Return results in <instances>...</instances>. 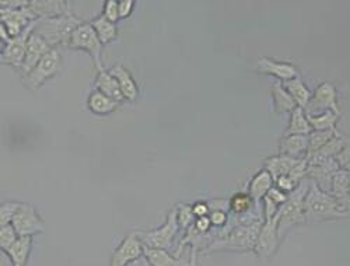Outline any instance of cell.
Here are the masks:
<instances>
[{
	"instance_id": "cell-1",
	"label": "cell",
	"mask_w": 350,
	"mask_h": 266,
	"mask_svg": "<svg viewBox=\"0 0 350 266\" xmlns=\"http://www.w3.org/2000/svg\"><path fill=\"white\" fill-rule=\"evenodd\" d=\"M306 223H318L332 219H340L350 215L343 206L329 194L318 188L312 181L304 200Z\"/></svg>"
},
{
	"instance_id": "cell-2",
	"label": "cell",
	"mask_w": 350,
	"mask_h": 266,
	"mask_svg": "<svg viewBox=\"0 0 350 266\" xmlns=\"http://www.w3.org/2000/svg\"><path fill=\"white\" fill-rule=\"evenodd\" d=\"M311 181L306 178L300 183V185L288 194L287 200L280 206L279 209V222H278V235L279 240H283L287 232L301 224L306 223V215H304V200L306 195L310 189Z\"/></svg>"
},
{
	"instance_id": "cell-3",
	"label": "cell",
	"mask_w": 350,
	"mask_h": 266,
	"mask_svg": "<svg viewBox=\"0 0 350 266\" xmlns=\"http://www.w3.org/2000/svg\"><path fill=\"white\" fill-rule=\"evenodd\" d=\"M81 24V21L70 13L57 17L42 18L37 21L34 33L45 38L52 48H56L57 44L68 45V41L75 29Z\"/></svg>"
},
{
	"instance_id": "cell-4",
	"label": "cell",
	"mask_w": 350,
	"mask_h": 266,
	"mask_svg": "<svg viewBox=\"0 0 350 266\" xmlns=\"http://www.w3.org/2000/svg\"><path fill=\"white\" fill-rule=\"evenodd\" d=\"M264 222L251 220L237 224L232 227L223 239L212 243L209 251L221 250V248H232V250H252L255 248L260 227Z\"/></svg>"
},
{
	"instance_id": "cell-5",
	"label": "cell",
	"mask_w": 350,
	"mask_h": 266,
	"mask_svg": "<svg viewBox=\"0 0 350 266\" xmlns=\"http://www.w3.org/2000/svg\"><path fill=\"white\" fill-rule=\"evenodd\" d=\"M180 228L181 227L177 219V208H174L168 213L164 226L150 231H136V234L144 247L168 251L174 245L175 237L178 235Z\"/></svg>"
},
{
	"instance_id": "cell-6",
	"label": "cell",
	"mask_w": 350,
	"mask_h": 266,
	"mask_svg": "<svg viewBox=\"0 0 350 266\" xmlns=\"http://www.w3.org/2000/svg\"><path fill=\"white\" fill-rule=\"evenodd\" d=\"M66 46H69L72 49H80V51L89 52L90 56L93 57L97 70L104 69L103 61H101L104 45L100 41L92 23H81L72 33Z\"/></svg>"
},
{
	"instance_id": "cell-7",
	"label": "cell",
	"mask_w": 350,
	"mask_h": 266,
	"mask_svg": "<svg viewBox=\"0 0 350 266\" xmlns=\"http://www.w3.org/2000/svg\"><path fill=\"white\" fill-rule=\"evenodd\" d=\"M64 59L57 48H53L48 55L42 57V61L30 72L25 79L24 84L34 90V88L41 87L46 80L55 77L57 73L62 70Z\"/></svg>"
},
{
	"instance_id": "cell-8",
	"label": "cell",
	"mask_w": 350,
	"mask_h": 266,
	"mask_svg": "<svg viewBox=\"0 0 350 266\" xmlns=\"http://www.w3.org/2000/svg\"><path fill=\"white\" fill-rule=\"evenodd\" d=\"M0 20H2L0 24L8 29L9 36L14 38L21 36L38 18L28 3L23 8H2L0 9Z\"/></svg>"
},
{
	"instance_id": "cell-9",
	"label": "cell",
	"mask_w": 350,
	"mask_h": 266,
	"mask_svg": "<svg viewBox=\"0 0 350 266\" xmlns=\"http://www.w3.org/2000/svg\"><path fill=\"white\" fill-rule=\"evenodd\" d=\"M12 226L18 237H33L34 234L45 231V223L31 203L21 202L17 213L12 220Z\"/></svg>"
},
{
	"instance_id": "cell-10",
	"label": "cell",
	"mask_w": 350,
	"mask_h": 266,
	"mask_svg": "<svg viewBox=\"0 0 350 266\" xmlns=\"http://www.w3.org/2000/svg\"><path fill=\"white\" fill-rule=\"evenodd\" d=\"M304 111L307 115H318L325 111H334L338 115H340V109L338 105V93H336L335 85L328 81L321 83L315 88V92L311 96V100Z\"/></svg>"
},
{
	"instance_id": "cell-11",
	"label": "cell",
	"mask_w": 350,
	"mask_h": 266,
	"mask_svg": "<svg viewBox=\"0 0 350 266\" xmlns=\"http://www.w3.org/2000/svg\"><path fill=\"white\" fill-rule=\"evenodd\" d=\"M37 21H34L30 27H28L21 36L10 38V41L5 44L3 49H2V57H0L2 64L21 69V66L24 64V59H25L27 42H28V38H30V36L33 34V31L36 29Z\"/></svg>"
},
{
	"instance_id": "cell-12",
	"label": "cell",
	"mask_w": 350,
	"mask_h": 266,
	"mask_svg": "<svg viewBox=\"0 0 350 266\" xmlns=\"http://www.w3.org/2000/svg\"><path fill=\"white\" fill-rule=\"evenodd\" d=\"M143 256V244L136 231L129 232L111 256V266H129Z\"/></svg>"
},
{
	"instance_id": "cell-13",
	"label": "cell",
	"mask_w": 350,
	"mask_h": 266,
	"mask_svg": "<svg viewBox=\"0 0 350 266\" xmlns=\"http://www.w3.org/2000/svg\"><path fill=\"white\" fill-rule=\"evenodd\" d=\"M278 222H279V215H276L271 220L264 222V224H262L255 248H254L259 256H265V258L271 256L278 250V245L280 241L278 235Z\"/></svg>"
},
{
	"instance_id": "cell-14",
	"label": "cell",
	"mask_w": 350,
	"mask_h": 266,
	"mask_svg": "<svg viewBox=\"0 0 350 266\" xmlns=\"http://www.w3.org/2000/svg\"><path fill=\"white\" fill-rule=\"evenodd\" d=\"M53 48L49 45V42L42 38L40 34L34 33L28 38L27 42V51H25V59L21 66V72L24 76L30 73L41 61L45 55H48Z\"/></svg>"
},
{
	"instance_id": "cell-15",
	"label": "cell",
	"mask_w": 350,
	"mask_h": 266,
	"mask_svg": "<svg viewBox=\"0 0 350 266\" xmlns=\"http://www.w3.org/2000/svg\"><path fill=\"white\" fill-rule=\"evenodd\" d=\"M339 170L340 168L335 159L324 161V163H319V164H308L307 178L310 181H312L318 188L331 194L332 178Z\"/></svg>"
},
{
	"instance_id": "cell-16",
	"label": "cell",
	"mask_w": 350,
	"mask_h": 266,
	"mask_svg": "<svg viewBox=\"0 0 350 266\" xmlns=\"http://www.w3.org/2000/svg\"><path fill=\"white\" fill-rule=\"evenodd\" d=\"M256 68L260 73L271 75V76L279 79L282 83L300 76L299 70L295 65L287 64V62H278L269 57H260L256 62Z\"/></svg>"
},
{
	"instance_id": "cell-17",
	"label": "cell",
	"mask_w": 350,
	"mask_h": 266,
	"mask_svg": "<svg viewBox=\"0 0 350 266\" xmlns=\"http://www.w3.org/2000/svg\"><path fill=\"white\" fill-rule=\"evenodd\" d=\"M30 8L38 20L70 13L69 3L64 0H33L30 2Z\"/></svg>"
},
{
	"instance_id": "cell-18",
	"label": "cell",
	"mask_w": 350,
	"mask_h": 266,
	"mask_svg": "<svg viewBox=\"0 0 350 266\" xmlns=\"http://www.w3.org/2000/svg\"><path fill=\"white\" fill-rule=\"evenodd\" d=\"M308 136L307 135H290L283 136L280 142V155H286L293 159H307Z\"/></svg>"
},
{
	"instance_id": "cell-19",
	"label": "cell",
	"mask_w": 350,
	"mask_h": 266,
	"mask_svg": "<svg viewBox=\"0 0 350 266\" xmlns=\"http://www.w3.org/2000/svg\"><path fill=\"white\" fill-rule=\"evenodd\" d=\"M109 73L116 79V81H118L125 100L136 101L139 96V87L131 72L122 65H115L109 69Z\"/></svg>"
},
{
	"instance_id": "cell-20",
	"label": "cell",
	"mask_w": 350,
	"mask_h": 266,
	"mask_svg": "<svg viewBox=\"0 0 350 266\" xmlns=\"http://www.w3.org/2000/svg\"><path fill=\"white\" fill-rule=\"evenodd\" d=\"M273 184H275V180L272 178V175L267 170H262L252 176L247 192L255 203H259L273 188Z\"/></svg>"
},
{
	"instance_id": "cell-21",
	"label": "cell",
	"mask_w": 350,
	"mask_h": 266,
	"mask_svg": "<svg viewBox=\"0 0 350 266\" xmlns=\"http://www.w3.org/2000/svg\"><path fill=\"white\" fill-rule=\"evenodd\" d=\"M94 84L97 90H100L103 94L108 96L109 98L118 103H122L125 100L118 81H116V79L109 73V70H105V69L98 70Z\"/></svg>"
},
{
	"instance_id": "cell-22",
	"label": "cell",
	"mask_w": 350,
	"mask_h": 266,
	"mask_svg": "<svg viewBox=\"0 0 350 266\" xmlns=\"http://www.w3.org/2000/svg\"><path fill=\"white\" fill-rule=\"evenodd\" d=\"M143 256L152 266H188V262L177 255H171L167 250L149 248L143 245Z\"/></svg>"
},
{
	"instance_id": "cell-23",
	"label": "cell",
	"mask_w": 350,
	"mask_h": 266,
	"mask_svg": "<svg viewBox=\"0 0 350 266\" xmlns=\"http://www.w3.org/2000/svg\"><path fill=\"white\" fill-rule=\"evenodd\" d=\"M331 195L339 202L340 206L350 212V178L346 171L339 170L334 175Z\"/></svg>"
},
{
	"instance_id": "cell-24",
	"label": "cell",
	"mask_w": 350,
	"mask_h": 266,
	"mask_svg": "<svg viewBox=\"0 0 350 266\" xmlns=\"http://www.w3.org/2000/svg\"><path fill=\"white\" fill-rule=\"evenodd\" d=\"M347 144L346 139L339 135V132L323 147V149L318 150L312 157L307 159L308 164H319V163H324L328 160H334L336 159V156L342 152L343 147Z\"/></svg>"
},
{
	"instance_id": "cell-25",
	"label": "cell",
	"mask_w": 350,
	"mask_h": 266,
	"mask_svg": "<svg viewBox=\"0 0 350 266\" xmlns=\"http://www.w3.org/2000/svg\"><path fill=\"white\" fill-rule=\"evenodd\" d=\"M299 163L297 159H293L286 155H279V156H273L265 160L264 163V170H267L272 178L276 181L278 178L283 175H288V172L293 170V167Z\"/></svg>"
},
{
	"instance_id": "cell-26",
	"label": "cell",
	"mask_w": 350,
	"mask_h": 266,
	"mask_svg": "<svg viewBox=\"0 0 350 266\" xmlns=\"http://www.w3.org/2000/svg\"><path fill=\"white\" fill-rule=\"evenodd\" d=\"M87 105H89V109L93 114L108 115V114L118 109L121 103L109 98L108 96H105L100 90H97V88H94V90L89 96V100H87Z\"/></svg>"
},
{
	"instance_id": "cell-27",
	"label": "cell",
	"mask_w": 350,
	"mask_h": 266,
	"mask_svg": "<svg viewBox=\"0 0 350 266\" xmlns=\"http://www.w3.org/2000/svg\"><path fill=\"white\" fill-rule=\"evenodd\" d=\"M282 84L286 88V92L291 96V98L296 101L297 107L306 109V107L308 105L312 94L310 92V88L307 87V84L301 80V77L300 76L295 77V79L287 80Z\"/></svg>"
},
{
	"instance_id": "cell-28",
	"label": "cell",
	"mask_w": 350,
	"mask_h": 266,
	"mask_svg": "<svg viewBox=\"0 0 350 266\" xmlns=\"http://www.w3.org/2000/svg\"><path fill=\"white\" fill-rule=\"evenodd\" d=\"M33 248V237H18V240L5 252L13 266H27Z\"/></svg>"
},
{
	"instance_id": "cell-29",
	"label": "cell",
	"mask_w": 350,
	"mask_h": 266,
	"mask_svg": "<svg viewBox=\"0 0 350 266\" xmlns=\"http://www.w3.org/2000/svg\"><path fill=\"white\" fill-rule=\"evenodd\" d=\"M311 132H312V128L308 122L306 111L300 107L291 111L290 122L284 132V136H290V135H307L308 136Z\"/></svg>"
},
{
	"instance_id": "cell-30",
	"label": "cell",
	"mask_w": 350,
	"mask_h": 266,
	"mask_svg": "<svg viewBox=\"0 0 350 266\" xmlns=\"http://www.w3.org/2000/svg\"><path fill=\"white\" fill-rule=\"evenodd\" d=\"M272 100H273L275 111L279 114L291 112L297 108L296 101L286 92V88L280 81L272 84Z\"/></svg>"
},
{
	"instance_id": "cell-31",
	"label": "cell",
	"mask_w": 350,
	"mask_h": 266,
	"mask_svg": "<svg viewBox=\"0 0 350 266\" xmlns=\"http://www.w3.org/2000/svg\"><path fill=\"white\" fill-rule=\"evenodd\" d=\"M93 28L96 29V33L103 42V45H107L112 42L116 37H118V27H116L115 23L107 20L103 14L92 21Z\"/></svg>"
},
{
	"instance_id": "cell-32",
	"label": "cell",
	"mask_w": 350,
	"mask_h": 266,
	"mask_svg": "<svg viewBox=\"0 0 350 266\" xmlns=\"http://www.w3.org/2000/svg\"><path fill=\"white\" fill-rule=\"evenodd\" d=\"M339 116L334 111H325L318 115H307L308 122L312 128V131H332L336 127V122Z\"/></svg>"
},
{
	"instance_id": "cell-33",
	"label": "cell",
	"mask_w": 350,
	"mask_h": 266,
	"mask_svg": "<svg viewBox=\"0 0 350 266\" xmlns=\"http://www.w3.org/2000/svg\"><path fill=\"white\" fill-rule=\"evenodd\" d=\"M338 133L336 129L332 131H312L308 135V152L307 159L312 157L318 150L323 149V147Z\"/></svg>"
},
{
	"instance_id": "cell-34",
	"label": "cell",
	"mask_w": 350,
	"mask_h": 266,
	"mask_svg": "<svg viewBox=\"0 0 350 266\" xmlns=\"http://www.w3.org/2000/svg\"><path fill=\"white\" fill-rule=\"evenodd\" d=\"M254 200L252 198L248 195V192H240V194H236L234 196H232L228 202V206H230V211L234 213V215H247L250 213V211L252 209L254 206Z\"/></svg>"
},
{
	"instance_id": "cell-35",
	"label": "cell",
	"mask_w": 350,
	"mask_h": 266,
	"mask_svg": "<svg viewBox=\"0 0 350 266\" xmlns=\"http://www.w3.org/2000/svg\"><path fill=\"white\" fill-rule=\"evenodd\" d=\"M195 215L192 211V206L187 204V203H180L177 206V219H178V224L181 227V230H188L195 224Z\"/></svg>"
},
{
	"instance_id": "cell-36",
	"label": "cell",
	"mask_w": 350,
	"mask_h": 266,
	"mask_svg": "<svg viewBox=\"0 0 350 266\" xmlns=\"http://www.w3.org/2000/svg\"><path fill=\"white\" fill-rule=\"evenodd\" d=\"M18 240V234L12 224L0 226V248L6 252L16 241Z\"/></svg>"
},
{
	"instance_id": "cell-37",
	"label": "cell",
	"mask_w": 350,
	"mask_h": 266,
	"mask_svg": "<svg viewBox=\"0 0 350 266\" xmlns=\"http://www.w3.org/2000/svg\"><path fill=\"white\" fill-rule=\"evenodd\" d=\"M21 202H5L0 206V226L12 224L14 215L17 213Z\"/></svg>"
},
{
	"instance_id": "cell-38",
	"label": "cell",
	"mask_w": 350,
	"mask_h": 266,
	"mask_svg": "<svg viewBox=\"0 0 350 266\" xmlns=\"http://www.w3.org/2000/svg\"><path fill=\"white\" fill-rule=\"evenodd\" d=\"M307 172H308V160L307 159H301L299 160V163L293 167V170H291L288 172V176L291 180H293L295 183L300 184L301 181H304L307 178Z\"/></svg>"
},
{
	"instance_id": "cell-39",
	"label": "cell",
	"mask_w": 350,
	"mask_h": 266,
	"mask_svg": "<svg viewBox=\"0 0 350 266\" xmlns=\"http://www.w3.org/2000/svg\"><path fill=\"white\" fill-rule=\"evenodd\" d=\"M103 16L115 23L118 21L121 17H120V2H115V0H107V2L104 3V10H103Z\"/></svg>"
},
{
	"instance_id": "cell-40",
	"label": "cell",
	"mask_w": 350,
	"mask_h": 266,
	"mask_svg": "<svg viewBox=\"0 0 350 266\" xmlns=\"http://www.w3.org/2000/svg\"><path fill=\"white\" fill-rule=\"evenodd\" d=\"M335 160H336V163H338V165L342 171H346L347 174L350 172V143H347L343 147L342 152L336 156Z\"/></svg>"
},
{
	"instance_id": "cell-41",
	"label": "cell",
	"mask_w": 350,
	"mask_h": 266,
	"mask_svg": "<svg viewBox=\"0 0 350 266\" xmlns=\"http://www.w3.org/2000/svg\"><path fill=\"white\" fill-rule=\"evenodd\" d=\"M262 202H264V217H265V222L273 219V217L278 215V212H279V209H280V206H279L278 203H275V202H273L271 198H268V196H265L264 199H262Z\"/></svg>"
},
{
	"instance_id": "cell-42",
	"label": "cell",
	"mask_w": 350,
	"mask_h": 266,
	"mask_svg": "<svg viewBox=\"0 0 350 266\" xmlns=\"http://www.w3.org/2000/svg\"><path fill=\"white\" fill-rule=\"evenodd\" d=\"M275 183H276V187H278L279 189H282L283 192H286V194L293 192V191L300 185V184H297V183H295L293 180H291L288 175L280 176V178H278Z\"/></svg>"
},
{
	"instance_id": "cell-43",
	"label": "cell",
	"mask_w": 350,
	"mask_h": 266,
	"mask_svg": "<svg viewBox=\"0 0 350 266\" xmlns=\"http://www.w3.org/2000/svg\"><path fill=\"white\" fill-rule=\"evenodd\" d=\"M209 219L215 227H224L228 223V216L224 211H212L209 213Z\"/></svg>"
},
{
	"instance_id": "cell-44",
	"label": "cell",
	"mask_w": 350,
	"mask_h": 266,
	"mask_svg": "<svg viewBox=\"0 0 350 266\" xmlns=\"http://www.w3.org/2000/svg\"><path fill=\"white\" fill-rule=\"evenodd\" d=\"M268 198H271L275 203H278L279 206H282L286 200H287V198H288V194H286V192H283L282 189H279L278 187H273L269 192H268V195H267Z\"/></svg>"
},
{
	"instance_id": "cell-45",
	"label": "cell",
	"mask_w": 350,
	"mask_h": 266,
	"mask_svg": "<svg viewBox=\"0 0 350 266\" xmlns=\"http://www.w3.org/2000/svg\"><path fill=\"white\" fill-rule=\"evenodd\" d=\"M195 228L202 232V234H208L211 231V227H212V222L209 219V216H205V217H198L195 220Z\"/></svg>"
},
{
	"instance_id": "cell-46",
	"label": "cell",
	"mask_w": 350,
	"mask_h": 266,
	"mask_svg": "<svg viewBox=\"0 0 350 266\" xmlns=\"http://www.w3.org/2000/svg\"><path fill=\"white\" fill-rule=\"evenodd\" d=\"M192 211H193V215L198 217H205V216H209L211 213V209H209V204L205 203V202H199V203H195L192 206Z\"/></svg>"
},
{
	"instance_id": "cell-47",
	"label": "cell",
	"mask_w": 350,
	"mask_h": 266,
	"mask_svg": "<svg viewBox=\"0 0 350 266\" xmlns=\"http://www.w3.org/2000/svg\"><path fill=\"white\" fill-rule=\"evenodd\" d=\"M133 2L132 0H122L120 2V17L121 18H126L131 16L132 10H133Z\"/></svg>"
},
{
	"instance_id": "cell-48",
	"label": "cell",
	"mask_w": 350,
	"mask_h": 266,
	"mask_svg": "<svg viewBox=\"0 0 350 266\" xmlns=\"http://www.w3.org/2000/svg\"><path fill=\"white\" fill-rule=\"evenodd\" d=\"M142 266H152V265L148 261H146L144 256H142Z\"/></svg>"
},
{
	"instance_id": "cell-49",
	"label": "cell",
	"mask_w": 350,
	"mask_h": 266,
	"mask_svg": "<svg viewBox=\"0 0 350 266\" xmlns=\"http://www.w3.org/2000/svg\"><path fill=\"white\" fill-rule=\"evenodd\" d=\"M129 266H142V258L139 259V261H136V262H133V263H131Z\"/></svg>"
},
{
	"instance_id": "cell-50",
	"label": "cell",
	"mask_w": 350,
	"mask_h": 266,
	"mask_svg": "<svg viewBox=\"0 0 350 266\" xmlns=\"http://www.w3.org/2000/svg\"><path fill=\"white\" fill-rule=\"evenodd\" d=\"M349 178H350V172H349Z\"/></svg>"
}]
</instances>
